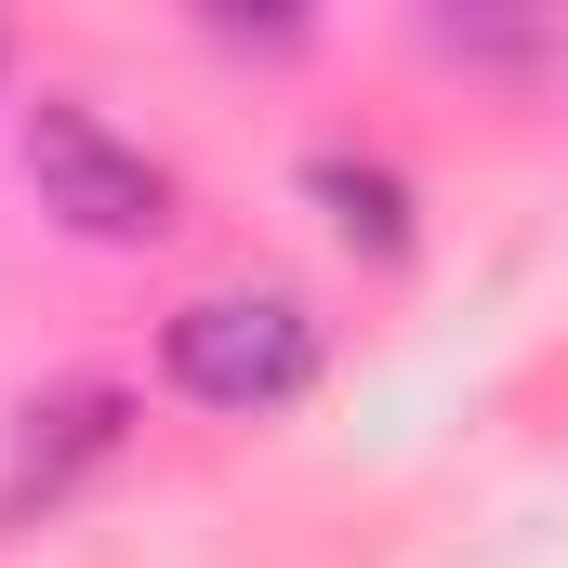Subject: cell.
I'll use <instances>...</instances> for the list:
<instances>
[{"mask_svg":"<svg viewBox=\"0 0 568 568\" xmlns=\"http://www.w3.org/2000/svg\"><path fill=\"white\" fill-rule=\"evenodd\" d=\"M159 371H172V397H199L225 424H265L317 384V317L291 291H199V304H172Z\"/></svg>","mask_w":568,"mask_h":568,"instance_id":"1","label":"cell"},{"mask_svg":"<svg viewBox=\"0 0 568 568\" xmlns=\"http://www.w3.org/2000/svg\"><path fill=\"white\" fill-rule=\"evenodd\" d=\"M27 185H40V212L67 239H106V252H133V239L172 225V172L106 106H80V93H40L27 106Z\"/></svg>","mask_w":568,"mask_h":568,"instance_id":"2","label":"cell"},{"mask_svg":"<svg viewBox=\"0 0 568 568\" xmlns=\"http://www.w3.org/2000/svg\"><path fill=\"white\" fill-rule=\"evenodd\" d=\"M304 185H317V212H331L344 239H371V252H410V185H397L384 159H357V145H317V159H304Z\"/></svg>","mask_w":568,"mask_h":568,"instance_id":"4","label":"cell"},{"mask_svg":"<svg viewBox=\"0 0 568 568\" xmlns=\"http://www.w3.org/2000/svg\"><path fill=\"white\" fill-rule=\"evenodd\" d=\"M106 449H120V397H106V384H80V397L27 410V449H13V476H0V516L67 503V476H80V463H106Z\"/></svg>","mask_w":568,"mask_h":568,"instance_id":"3","label":"cell"}]
</instances>
